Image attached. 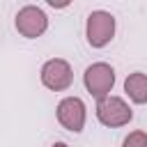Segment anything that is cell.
<instances>
[{
	"mask_svg": "<svg viewBox=\"0 0 147 147\" xmlns=\"http://www.w3.org/2000/svg\"><path fill=\"white\" fill-rule=\"evenodd\" d=\"M48 28V18L44 14V9L34 7V5H25L23 9H18L16 14V30L28 37V39H34V37H41Z\"/></svg>",
	"mask_w": 147,
	"mask_h": 147,
	"instance_id": "obj_4",
	"label": "cell"
},
{
	"mask_svg": "<svg viewBox=\"0 0 147 147\" xmlns=\"http://www.w3.org/2000/svg\"><path fill=\"white\" fill-rule=\"evenodd\" d=\"M85 34H87V44L92 48H103L115 37V16L110 11H103V9L92 11L87 16Z\"/></svg>",
	"mask_w": 147,
	"mask_h": 147,
	"instance_id": "obj_1",
	"label": "cell"
},
{
	"mask_svg": "<svg viewBox=\"0 0 147 147\" xmlns=\"http://www.w3.org/2000/svg\"><path fill=\"white\" fill-rule=\"evenodd\" d=\"M122 147H147V133L145 131H131L124 138Z\"/></svg>",
	"mask_w": 147,
	"mask_h": 147,
	"instance_id": "obj_8",
	"label": "cell"
},
{
	"mask_svg": "<svg viewBox=\"0 0 147 147\" xmlns=\"http://www.w3.org/2000/svg\"><path fill=\"white\" fill-rule=\"evenodd\" d=\"M57 122L71 131V133H80L85 126V103L78 96H67L57 103Z\"/></svg>",
	"mask_w": 147,
	"mask_h": 147,
	"instance_id": "obj_5",
	"label": "cell"
},
{
	"mask_svg": "<svg viewBox=\"0 0 147 147\" xmlns=\"http://www.w3.org/2000/svg\"><path fill=\"white\" fill-rule=\"evenodd\" d=\"M96 117L103 126H124L131 122L133 113L129 108V103L119 96H106L101 101H96Z\"/></svg>",
	"mask_w": 147,
	"mask_h": 147,
	"instance_id": "obj_3",
	"label": "cell"
},
{
	"mask_svg": "<svg viewBox=\"0 0 147 147\" xmlns=\"http://www.w3.org/2000/svg\"><path fill=\"white\" fill-rule=\"evenodd\" d=\"M74 80V74H71V67L69 62L55 57V60H48L44 67H41V83L53 90V92H62L71 85Z\"/></svg>",
	"mask_w": 147,
	"mask_h": 147,
	"instance_id": "obj_6",
	"label": "cell"
},
{
	"mask_svg": "<svg viewBox=\"0 0 147 147\" xmlns=\"http://www.w3.org/2000/svg\"><path fill=\"white\" fill-rule=\"evenodd\" d=\"M124 92L133 103H147V76L140 71L129 74L124 80Z\"/></svg>",
	"mask_w": 147,
	"mask_h": 147,
	"instance_id": "obj_7",
	"label": "cell"
},
{
	"mask_svg": "<svg viewBox=\"0 0 147 147\" xmlns=\"http://www.w3.org/2000/svg\"><path fill=\"white\" fill-rule=\"evenodd\" d=\"M53 147H69V145H67V142H55Z\"/></svg>",
	"mask_w": 147,
	"mask_h": 147,
	"instance_id": "obj_9",
	"label": "cell"
},
{
	"mask_svg": "<svg viewBox=\"0 0 147 147\" xmlns=\"http://www.w3.org/2000/svg\"><path fill=\"white\" fill-rule=\"evenodd\" d=\"M83 80H85L87 92H90L96 101H101V99L110 96V90H113V85H115V71H113V67L106 64V62H94V64H90V67L85 69Z\"/></svg>",
	"mask_w": 147,
	"mask_h": 147,
	"instance_id": "obj_2",
	"label": "cell"
}]
</instances>
